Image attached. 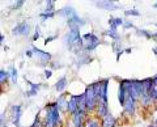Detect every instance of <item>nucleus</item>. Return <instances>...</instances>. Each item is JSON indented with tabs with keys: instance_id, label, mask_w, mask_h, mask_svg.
Returning <instances> with one entry per match:
<instances>
[{
	"instance_id": "20",
	"label": "nucleus",
	"mask_w": 157,
	"mask_h": 127,
	"mask_svg": "<svg viewBox=\"0 0 157 127\" xmlns=\"http://www.w3.org/2000/svg\"><path fill=\"white\" fill-rule=\"evenodd\" d=\"M54 4H55V2H52V0H50V2L46 3V7H45V12H46V13H52Z\"/></svg>"
},
{
	"instance_id": "3",
	"label": "nucleus",
	"mask_w": 157,
	"mask_h": 127,
	"mask_svg": "<svg viewBox=\"0 0 157 127\" xmlns=\"http://www.w3.org/2000/svg\"><path fill=\"white\" fill-rule=\"evenodd\" d=\"M82 40H84L85 45H84V48L86 51H92L100 45V38L97 36H94L93 33H85L82 36Z\"/></svg>"
},
{
	"instance_id": "8",
	"label": "nucleus",
	"mask_w": 157,
	"mask_h": 127,
	"mask_svg": "<svg viewBox=\"0 0 157 127\" xmlns=\"http://www.w3.org/2000/svg\"><path fill=\"white\" fill-rule=\"evenodd\" d=\"M68 25L71 26V29H78L80 26L85 25V20H82V18H80V16H72L71 18H68L67 20Z\"/></svg>"
},
{
	"instance_id": "37",
	"label": "nucleus",
	"mask_w": 157,
	"mask_h": 127,
	"mask_svg": "<svg viewBox=\"0 0 157 127\" xmlns=\"http://www.w3.org/2000/svg\"><path fill=\"white\" fill-rule=\"evenodd\" d=\"M153 7H155V8H157V3H155V4H153Z\"/></svg>"
},
{
	"instance_id": "15",
	"label": "nucleus",
	"mask_w": 157,
	"mask_h": 127,
	"mask_svg": "<svg viewBox=\"0 0 157 127\" xmlns=\"http://www.w3.org/2000/svg\"><path fill=\"white\" fill-rule=\"evenodd\" d=\"M115 125H117V119L111 114H109L102 121V127H115Z\"/></svg>"
},
{
	"instance_id": "32",
	"label": "nucleus",
	"mask_w": 157,
	"mask_h": 127,
	"mask_svg": "<svg viewBox=\"0 0 157 127\" xmlns=\"http://www.w3.org/2000/svg\"><path fill=\"white\" fill-rule=\"evenodd\" d=\"M51 75H52V72H51L50 70H45V76L47 77V79H50Z\"/></svg>"
},
{
	"instance_id": "11",
	"label": "nucleus",
	"mask_w": 157,
	"mask_h": 127,
	"mask_svg": "<svg viewBox=\"0 0 157 127\" xmlns=\"http://www.w3.org/2000/svg\"><path fill=\"white\" fill-rule=\"evenodd\" d=\"M58 14H60V16H63V17H67V18H71L72 16H76V9L75 8H72L71 6H67V7H64V8H62L60 11L58 12Z\"/></svg>"
},
{
	"instance_id": "38",
	"label": "nucleus",
	"mask_w": 157,
	"mask_h": 127,
	"mask_svg": "<svg viewBox=\"0 0 157 127\" xmlns=\"http://www.w3.org/2000/svg\"><path fill=\"white\" fill-rule=\"evenodd\" d=\"M148 127H156V126H153V125H149V126H148Z\"/></svg>"
},
{
	"instance_id": "24",
	"label": "nucleus",
	"mask_w": 157,
	"mask_h": 127,
	"mask_svg": "<svg viewBox=\"0 0 157 127\" xmlns=\"http://www.w3.org/2000/svg\"><path fill=\"white\" fill-rule=\"evenodd\" d=\"M137 34H140V36H145V38H152L153 37V34H151L149 32H147V30H137Z\"/></svg>"
},
{
	"instance_id": "5",
	"label": "nucleus",
	"mask_w": 157,
	"mask_h": 127,
	"mask_svg": "<svg viewBox=\"0 0 157 127\" xmlns=\"http://www.w3.org/2000/svg\"><path fill=\"white\" fill-rule=\"evenodd\" d=\"M12 33L14 36H24V37L29 36V33H30V25L28 22H21L13 29Z\"/></svg>"
},
{
	"instance_id": "28",
	"label": "nucleus",
	"mask_w": 157,
	"mask_h": 127,
	"mask_svg": "<svg viewBox=\"0 0 157 127\" xmlns=\"http://www.w3.org/2000/svg\"><path fill=\"white\" fill-rule=\"evenodd\" d=\"M24 6V2L22 0H20V2H16L13 4V9H18V8H21Z\"/></svg>"
},
{
	"instance_id": "2",
	"label": "nucleus",
	"mask_w": 157,
	"mask_h": 127,
	"mask_svg": "<svg viewBox=\"0 0 157 127\" xmlns=\"http://www.w3.org/2000/svg\"><path fill=\"white\" fill-rule=\"evenodd\" d=\"M64 43H66V45H70V46H73V45L82 46L84 40H82V37L80 36V32H78V29H71L70 33L66 34Z\"/></svg>"
},
{
	"instance_id": "29",
	"label": "nucleus",
	"mask_w": 157,
	"mask_h": 127,
	"mask_svg": "<svg viewBox=\"0 0 157 127\" xmlns=\"http://www.w3.org/2000/svg\"><path fill=\"white\" fill-rule=\"evenodd\" d=\"M123 25H124V28H126V29H130V28H134V24H132L131 21H124V24H123Z\"/></svg>"
},
{
	"instance_id": "22",
	"label": "nucleus",
	"mask_w": 157,
	"mask_h": 127,
	"mask_svg": "<svg viewBox=\"0 0 157 127\" xmlns=\"http://www.w3.org/2000/svg\"><path fill=\"white\" fill-rule=\"evenodd\" d=\"M126 16H139V11H136V9H128V11L124 12Z\"/></svg>"
},
{
	"instance_id": "14",
	"label": "nucleus",
	"mask_w": 157,
	"mask_h": 127,
	"mask_svg": "<svg viewBox=\"0 0 157 127\" xmlns=\"http://www.w3.org/2000/svg\"><path fill=\"white\" fill-rule=\"evenodd\" d=\"M84 119H85V113L76 111V113L73 114V126L75 127H82V125H84Z\"/></svg>"
},
{
	"instance_id": "4",
	"label": "nucleus",
	"mask_w": 157,
	"mask_h": 127,
	"mask_svg": "<svg viewBox=\"0 0 157 127\" xmlns=\"http://www.w3.org/2000/svg\"><path fill=\"white\" fill-rule=\"evenodd\" d=\"M32 51H33L34 55L37 56V59L39 60V63H42V64H45V63L51 60V54L45 52L42 50H38L37 47H33V46H32Z\"/></svg>"
},
{
	"instance_id": "26",
	"label": "nucleus",
	"mask_w": 157,
	"mask_h": 127,
	"mask_svg": "<svg viewBox=\"0 0 157 127\" xmlns=\"http://www.w3.org/2000/svg\"><path fill=\"white\" fill-rule=\"evenodd\" d=\"M88 127H100V125H98V122L96 119H90L88 122Z\"/></svg>"
},
{
	"instance_id": "13",
	"label": "nucleus",
	"mask_w": 157,
	"mask_h": 127,
	"mask_svg": "<svg viewBox=\"0 0 157 127\" xmlns=\"http://www.w3.org/2000/svg\"><path fill=\"white\" fill-rule=\"evenodd\" d=\"M78 110V105H77V101L76 98L73 97V94L71 96V100L67 101V111H70V113L73 115Z\"/></svg>"
},
{
	"instance_id": "40",
	"label": "nucleus",
	"mask_w": 157,
	"mask_h": 127,
	"mask_svg": "<svg viewBox=\"0 0 157 127\" xmlns=\"http://www.w3.org/2000/svg\"><path fill=\"white\" fill-rule=\"evenodd\" d=\"M156 26H157V24H156Z\"/></svg>"
},
{
	"instance_id": "9",
	"label": "nucleus",
	"mask_w": 157,
	"mask_h": 127,
	"mask_svg": "<svg viewBox=\"0 0 157 127\" xmlns=\"http://www.w3.org/2000/svg\"><path fill=\"white\" fill-rule=\"evenodd\" d=\"M127 100V87L124 85L123 81H121V85H119V90H118V101L119 104L123 106L124 102Z\"/></svg>"
},
{
	"instance_id": "12",
	"label": "nucleus",
	"mask_w": 157,
	"mask_h": 127,
	"mask_svg": "<svg viewBox=\"0 0 157 127\" xmlns=\"http://www.w3.org/2000/svg\"><path fill=\"white\" fill-rule=\"evenodd\" d=\"M97 114L98 117H102V118H106L107 115H109V107H107V104H105V102L100 101L98 102V106H97Z\"/></svg>"
},
{
	"instance_id": "36",
	"label": "nucleus",
	"mask_w": 157,
	"mask_h": 127,
	"mask_svg": "<svg viewBox=\"0 0 157 127\" xmlns=\"http://www.w3.org/2000/svg\"><path fill=\"white\" fill-rule=\"evenodd\" d=\"M153 52H155L156 55H157V47H155V48H153Z\"/></svg>"
},
{
	"instance_id": "35",
	"label": "nucleus",
	"mask_w": 157,
	"mask_h": 127,
	"mask_svg": "<svg viewBox=\"0 0 157 127\" xmlns=\"http://www.w3.org/2000/svg\"><path fill=\"white\" fill-rule=\"evenodd\" d=\"M0 41L4 42V36H3V34H2V36H0Z\"/></svg>"
},
{
	"instance_id": "7",
	"label": "nucleus",
	"mask_w": 157,
	"mask_h": 127,
	"mask_svg": "<svg viewBox=\"0 0 157 127\" xmlns=\"http://www.w3.org/2000/svg\"><path fill=\"white\" fill-rule=\"evenodd\" d=\"M11 111H12V122H13V125L16 127H21L20 126V118H21V113H22L21 105H13Z\"/></svg>"
},
{
	"instance_id": "30",
	"label": "nucleus",
	"mask_w": 157,
	"mask_h": 127,
	"mask_svg": "<svg viewBox=\"0 0 157 127\" xmlns=\"http://www.w3.org/2000/svg\"><path fill=\"white\" fill-rule=\"evenodd\" d=\"M115 24H117V26H121L124 24V21L122 20V18H115Z\"/></svg>"
},
{
	"instance_id": "33",
	"label": "nucleus",
	"mask_w": 157,
	"mask_h": 127,
	"mask_svg": "<svg viewBox=\"0 0 157 127\" xmlns=\"http://www.w3.org/2000/svg\"><path fill=\"white\" fill-rule=\"evenodd\" d=\"M55 38H56V36H52V37H50V38H46V40H45V43H46V45H47V43H48V42H51V41H54V40H55Z\"/></svg>"
},
{
	"instance_id": "17",
	"label": "nucleus",
	"mask_w": 157,
	"mask_h": 127,
	"mask_svg": "<svg viewBox=\"0 0 157 127\" xmlns=\"http://www.w3.org/2000/svg\"><path fill=\"white\" fill-rule=\"evenodd\" d=\"M107 85H109V79H105L102 80V102H105V104H107Z\"/></svg>"
},
{
	"instance_id": "23",
	"label": "nucleus",
	"mask_w": 157,
	"mask_h": 127,
	"mask_svg": "<svg viewBox=\"0 0 157 127\" xmlns=\"http://www.w3.org/2000/svg\"><path fill=\"white\" fill-rule=\"evenodd\" d=\"M11 77H12V80L14 83L17 81V71H16V68L14 67H11Z\"/></svg>"
},
{
	"instance_id": "1",
	"label": "nucleus",
	"mask_w": 157,
	"mask_h": 127,
	"mask_svg": "<svg viewBox=\"0 0 157 127\" xmlns=\"http://www.w3.org/2000/svg\"><path fill=\"white\" fill-rule=\"evenodd\" d=\"M59 106L56 102L50 104L47 106V114H46V119H45V125L46 127H56L59 123V119H60V115H59Z\"/></svg>"
},
{
	"instance_id": "31",
	"label": "nucleus",
	"mask_w": 157,
	"mask_h": 127,
	"mask_svg": "<svg viewBox=\"0 0 157 127\" xmlns=\"http://www.w3.org/2000/svg\"><path fill=\"white\" fill-rule=\"evenodd\" d=\"M38 38H39V30H38V28H37V29H36V33H34V37H33V40H34V41H37Z\"/></svg>"
},
{
	"instance_id": "18",
	"label": "nucleus",
	"mask_w": 157,
	"mask_h": 127,
	"mask_svg": "<svg viewBox=\"0 0 157 127\" xmlns=\"http://www.w3.org/2000/svg\"><path fill=\"white\" fill-rule=\"evenodd\" d=\"M29 83V85L32 87V90H29L26 92V96H34V94H37V92L39 90V84H34V83H30V81H28Z\"/></svg>"
},
{
	"instance_id": "21",
	"label": "nucleus",
	"mask_w": 157,
	"mask_h": 127,
	"mask_svg": "<svg viewBox=\"0 0 157 127\" xmlns=\"http://www.w3.org/2000/svg\"><path fill=\"white\" fill-rule=\"evenodd\" d=\"M106 34H107V36H110V37L113 38V40H115V41L119 40V34H118V32H117V30H109Z\"/></svg>"
},
{
	"instance_id": "19",
	"label": "nucleus",
	"mask_w": 157,
	"mask_h": 127,
	"mask_svg": "<svg viewBox=\"0 0 157 127\" xmlns=\"http://www.w3.org/2000/svg\"><path fill=\"white\" fill-rule=\"evenodd\" d=\"M8 77H9V75H8V72L4 70V68L3 70H0V83H2V84H4V83L7 81Z\"/></svg>"
},
{
	"instance_id": "27",
	"label": "nucleus",
	"mask_w": 157,
	"mask_h": 127,
	"mask_svg": "<svg viewBox=\"0 0 157 127\" xmlns=\"http://www.w3.org/2000/svg\"><path fill=\"white\" fill-rule=\"evenodd\" d=\"M30 127H41V121H39V117L38 115L36 117V121H34V123Z\"/></svg>"
},
{
	"instance_id": "10",
	"label": "nucleus",
	"mask_w": 157,
	"mask_h": 127,
	"mask_svg": "<svg viewBox=\"0 0 157 127\" xmlns=\"http://www.w3.org/2000/svg\"><path fill=\"white\" fill-rule=\"evenodd\" d=\"M96 6L101 9H106V11H115V9H119V7L113 2H96Z\"/></svg>"
},
{
	"instance_id": "34",
	"label": "nucleus",
	"mask_w": 157,
	"mask_h": 127,
	"mask_svg": "<svg viewBox=\"0 0 157 127\" xmlns=\"http://www.w3.org/2000/svg\"><path fill=\"white\" fill-rule=\"evenodd\" d=\"M25 54H26V55H28L29 58H33V55H34V54H33V51H32V48H30V50H29V51H26Z\"/></svg>"
},
{
	"instance_id": "6",
	"label": "nucleus",
	"mask_w": 157,
	"mask_h": 127,
	"mask_svg": "<svg viewBox=\"0 0 157 127\" xmlns=\"http://www.w3.org/2000/svg\"><path fill=\"white\" fill-rule=\"evenodd\" d=\"M123 109H124V111L128 115H134L135 114V110H136V100L134 98V97L127 96V100H126L124 105H123Z\"/></svg>"
},
{
	"instance_id": "39",
	"label": "nucleus",
	"mask_w": 157,
	"mask_h": 127,
	"mask_svg": "<svg viewBox=\"0 0 157 127\" xmlns=\"http://www.w3.org/2000/svg\"><path fill=\"white\" fill-rule=\"evenodd\" d=\"M156 126H157V121H156Z\"/></svg>"
},
{
	"instance_id": "25",
	"label": "nucleus",
	"mask_w": 157,
	"mask_h": 127,
	"mask_svg": "<svg viewBox=\"0 0 157 127\" xmlns=\"http://www.w3.org/2000/svg\"><path fill=\"white\" fill-rule=\"evenodd\" d=\"M54 14H55V13H41V18H42V20H47V18H51V17H54Z\"/></svg>"
},
{
	"instance_id": "16",
	"label": "nucleus",
	"mask_w": 157,
	"mask_h": 127,
	"mask_svg": "<svg viewBox=\"0 0 157 127\" xmlns=\"http://www.w3.org/2000/svg\"><path fill=\"white\" fill-rule=\"evenodd\" d=\"M66 87H67V79H66V76H63L56 81L55 89H56V92H63L66 89Z\"/></svg>"
}]
</instances>
